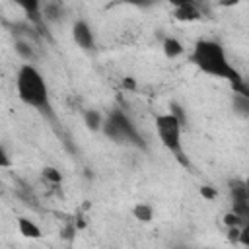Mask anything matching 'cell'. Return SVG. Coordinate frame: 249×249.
<instances>
[{"label": "cell", "instance_id": "cell-3", "mask_svg": "<svg viewBox=\"0 0 249 249\" xmlns=\"http://www.w3.org/2000/svg\"><path fill=\"white\" fill-rule=\"evenodd\" d=\"M101 130L109 140H113L117 144H128V146H136V148L146 150V142H144L142 134L138 132L134 123L128 119V115L121 109L109 111L107 119L103 121Z\"/></svg>", "mask_w": 249, "mask_h": 249}, {"label": "cell", "instance_id": "cell-13", "mask_svg": "<svg viewBox=\"0 0 249 249\" xmlns=\"http://www.w3.org/2000/svg\"><path fill=\"white\" fill-rule=\"evenodd\" d=\"M132 216L138 220V222H152L154 218V208L146 202H138L134 208H132Z\"/></svg>", "mask_w": 249, "mask_h": 249}, {"label": "cell", "instance_id": "cell-12", "mask_svg": "<svg viewBox=\"0 0 249 249\" xmlns=\"http://www.w3.org/2000/svg\"><path fill=\"white\" fill-rule=\"evenodd\" d=\"M16 53L23 58V60H27V64H31L35 58H37V54H35V49H33V45L31 43H27V41H16Z\"/></svg>", "mask_w": 249, "mask_h": 249}, {"label": "cell", "instance_id": "cell-20", "mask_svg": "<svg viewBox=\"0 0 249 249\" xmlns=\"http://www.w3.org/2000/svg\"><path fill=\"white\" fill-rule=\"evenodd\" d=\"M239 226H235V228H228V239L231 241V243H237L239 241Z\"/></svg>", "mask_w": 249, "mask_h": 249}, {"label": "cell", "instance_id": "cell-11", "mask_svg": "<svg viewBox=\"0 0 249 249\" xmlns=\"http://www.w3.org/2000/svg\"><path fill=\"white\" fill-rule=\"evenodd\" d=\"M84 124L89 128V130H101L103 126V117L97 109H88L84 111Z\"/></svg>", "mask_w": 249, "mask_h": 249}, {"label": "cell", "instance_id": "cell-2", "mask_svg": "<svg viewBox=\"0 0 249 249\" xmlns=\"http://www.w3.org/2000/svg\"><path fill=\"white\" fill-rule=\"evenodd\" d=\"M16 91H18L19 99L25 105L37 109L47 119L54 121V113H53V105H51L47 82H45L43 74L33 64H23L18 70V76H16Z\"/></svg>", "mask_w": 249, "mask_h": 249}, {"label": "cell", "instance_id": "cell-10", "mask_svg": "<svg viewBox=\"0 0 249 249\" xmlns=\"http://www.w3.org/2000/svg\"><path fill=\"white\" fill-rule=\"evenodd\" d=\"M161 49H163V54L167 58H177V56H181L185 53L183 43L179 39H175V37H165L163 43H161Z\"/></svg>", "mask_w": 249, "mask_h": 249}, {"label": "cell", "instance_id": "cell-18", "mask_svg": "<svg viewBox=\"0 0 249 249\" xmlns=\"http://www.w3.org/2000/svg\"><path fill=\"white\" fill-rule=\"evenodd\" d=\"M237 243H241L243 247H249V224L247 226H241V230H239V241Z\"/></svg>", "mask_w": 249, "mask_h": 249}, {"label": "cell", "instance_id": "cell-19", "mask_svg": "<svg viewBox=\"0 0 249 249\" xmlns=\"http://www.w3.org/2000/svg\"><path fill=\"white\" fill-rule=\"evenodd\" d=\"M200 195H202L204 198H208V200H214V198L218 196V193H216V189H212V187H208V185H204V187H200Z\"/></svg>", "mask_w": 249, "mask_h": 249}, {"label": "cell", "instance_id": "cell-17", "mask_svg": "<svg viewBox=\"0 0 249 249\" xmlns=\"http://www.w3.org/2000/svg\"><path fill=\"white\" fill-rule=\"evenodd\" d=\"M6 167H12V160H10L8 152L4 150V146L0 144V169H6Z\"/></svg>", "mask_w": 249, "mask_h": 249}, {"label": "cell", "instance_id": "cell-6", "mask_svg": "<svg viewBox=\"0 0 249 249\" xmlns=\"http://www.w3.org/2000/svg\"><path fill=\"white\" fill-rule=\"evenodd\" d=\"M72 39L74 43L82 49V51H91L95 47V37H93V31L91 27L88 25V21L84 19H76L74 25H72Z\"/></svg>", "mask_w": 249, "mask_h": 249}, {"label": "cell", "instance_id": "cell-4", "mask_svg": "<svg viewBox=\"0 0 249 249\" xmlns=\"http://www.w3.org/2000/svg\"><path fill=\"white\" fill-rule=\"evenodd\" d=\"M181 130H183V124H181L171 113L156 115V132H158L160 142L163 144L165 150H169V152L177 158V161H179L181 165H189V160H187L185 154H183Z\"/></svg>", "mask_w": 249, "mask_h": 249}, {"label": "cell", "instance_id": "cell-14", "mask_svg": "<svg viewBox=\"0 0 249 249\" xmlns=\"http://www.w3.org/2000/svg\"><path fill=\"white\" fill-rule=\"evenodd\" d=\"M43 179L49 181V183H53V185H60V183H62V173H60L56 167L47 165V167L43 169Z\"/></svg>", "mask_w": 249, "mask_h": 249}, {"label": "cell", "instance_id": "cell-7", "mask_svg": "<svg viewBox=\"0 0 249 249\" xmlns=\"http://www.w3.org/2000/svg\"><path fill=\"white\" fill-rule=\"evenodd\" d=\"M173 16L179 21H196L200 19V10L193 2H181V4H175Z\"/></svg>", "mask_w": 249, "mask_h": 249}, {"label": "cell", "instance_id": "cell-1", "mask_svg": "<svg viewBox=\"0 0 249 249\" xmlns=\"http://www.w3.org/2000/svg\"><path fill=\"white\" fill-rule=\"evenodd\" d=\"M191 62L200 72L230 82L233 91H235V95L249 97V89H247L245 80L241 78L239 70L230 62V58L226 54V49L218 41H214V39H198L195 43V47H193Z\"/></svg>", "mask_w": 249, "mask_h": 249}, {"label": "cell", "instance_id": "cell-5", "mask_svg": "<svg viewBox=\"0 0 249 249\" xmlns=\"http://www.w3.org/2000/svg\"><path fill=\"white\" fill-rule=\"evenodd\" d=\"M230 195H231V212L237 214L241 220L247 222L249 218V195H247V183L243 179H231L230 181Z\"/></svg>", "mask_w": 249, "mask_h": 249}, {"label": "cell", "instance_id": "cell-8", "mask_svg": "<svg viewBox=\"0 0 249 249\" xmlns=\"http://www.w3.org/2000/svg\"><path fill=\"white\" fill-rule=\"evenodd\" d=\"M18 230L23 237L27 239H41L43 237V231L41 228L31 220V218H25V216H19L18 218Z\"/></svg>", "mask_w": 249, "mask_h": 249}, {"label": "cell", "instance_id": "cell-9", "mask_svg": "<svg viewBox=\"0 0 249 249\" xmlns=\"http://www.w3.org/2000/svg\"><path fill=\"white\" fill-rule=\"evenodd\" d=\"M41 16L45 21H60L64 16V10L58 2H47V4H41Z\"/></svg>", "mask_w": 249, "mask_h": 249}, {"label": "cell", "instance_id": "cell-16", "mask_svg": "<svg viewBox=\"0 0 249 249\" xmlns=\"http://www.w3.org/2000/svg\"><path fill=\"white\" fill-rule=\"evenodd\" d=\"M224 224H226L228 228H235V226H239V228H241V226H247V222H245V220H241V218H239L237 214H233L231 210L224 214Z\"/></svg>", "mask_w": 249, "mask_h": 249}, {"label": "cell", "instance_id": "cell-15", "mask_svg": "<svg viewBox=\"0 0 249 249\" xmlns=\"http://www.w3.org/2000/svg\"><path fill=\"white\" fill-rule=\"evenodd\" d=\"M233 107H235V111L241 113L243 117H249V97L235 95V97H233Z\"/></svg>", "mask_w": 249, "mask_h": 249}]
</instances>
